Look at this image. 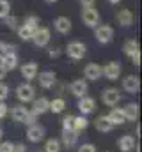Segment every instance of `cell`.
Instances as JSON below:
<instances>
[{"label":"cell","instance_id":"cell-1","mask_svg":"<svg viewBox=\"0 0 142 152\" xmlns=\"http://www.w3.org/2000/svg\"><path fill=\"white\" fill-rule=\"evenodd\" d=\"M16 97H18V101L23 103V104L32 103L36 99V88L29 83V81H27V83H20V85L16 87Z\"/></svg>","mask_w":142,"mask_h":152},{"label":"cell","instance_id":"cell-2","mask_svg":"<svg viewBox=\"0 0 142 152\" xmlns=\"http://www.w3.org/2000/svg\"><path fill=\"white\" fill-rule=\"evenodd\" d=\"M100 20H101L100 18V12H98V9H94V5L82 9V21H84L85 27L94 28L96 25H100Z\"/></svg>","mask_w":142,"mask_h":152},{"label":"cell","instance_id":"cell-3","mask_svg":"<svg viewBox=\"0 0 142 152\" xmlns=\"http://www.w3.org/2000/svg\"><path fill=\"white\" fill-rule=\"evenodd\" d=\"M94 37H96L98 42H101V44H108L114 39V28L110 25L100 23V25L94 27Z\"/></svg>","mask_w":142,"mask_h":152},{"label":"cell","instance_id":"cell-4","mask_svg":"<svg viewBox=\"0 0 142 152\" xmlns=\"http://www.w3.org/2000/svg\"><path fill=\"white\" fill-rule=\"evenodd\" d=\"M66 53H68V57L73 58V60H82L85 57V53H87V48L80 41H71V42H68V46H66Z\"/></svg>","mask_w":142,"mask_h":152},{"label":"cell","instance_id":"cell-5","mask_svg":"<svg viewBox=\"0 0 142 152\" xmlns=\"http://www.w3.org/2000/svg\"><path fill=\"white\" fill-rule=\"evenodd\" d=\"M121 71H123V66H121V62H119V60H112V62H108L106 66H103V67H101V73H103V76H105L106 80H110V81L119 80Z\"/></svg>","mask_w":142,"mask_h":152},{"label":"cell","instance_id":"cell-6","mask_svg":"<svg viewBox=\"0 0 142 152\" xmlns=\"http://www.w3.org/2000/svg\"><path fill=\"white\" fill-rule=\"evenodd\" d=\"M50 39H52V32H50L48 27H37L34 37H32V42L37 48H44V46H48Z\"/></svg>","mask_w":142,"mask_h":152},{"label":"cell","instance_id":"cell-7","mask_svg":"<svg viewBox=\"0 0 142 152\" xmlns=\"http://www.w3.org/2000/svg\"><path fill=\"white\" fill-rule=\"evenodd\" d=\"M36 78H39V80H37V81H39V87L44 88V90L53 88L55 83H57V75H55L53 71H43V73H37Z\"/></svg>","mask_w":142,"mask_h":152},{"label":"cell","instance_id":"cell-8","mask_svg":"<svg viewBox=\"0 0 142 152\" xmlns=\"http://www.w3.org/2000/svg\"><path fill=\"white\" fill-rule=\"evenodd\" d=\"M101 101H103L105 106L114 108V106L121 101V92H119L117 88H105L103 94H101Z\"/></svg>","mask_w":142,"mask_h":152},{"label":"cell","instance_id":"cell-9","mask_svg":"<svg viewBox=\"0 0 142 152\" xmlns=\"http://www.w3.org/2000/svg\"><path fill=\"white\" fill-rule=\"evenodd\" d=\"M44 134H46V131H44V127L39 126V124H30L29 129H27V138H29V142H32V143L43 142V140H44Z\"/></svg>","mask_w":142,"mask_h":152},{"label":"cell","instance_id":"cell-10","mask_svg":"<svg viewBox=\"0 0 142 152\" xmlns=\"http://www.w3.org/2000/svg\"><path fill=\"white\" fill-rule=\"evenodd\" d=\"M101 76H103L101 66L96 64V62H91V64H87V66L84 67V78L89 80V81H98Z\"/></svg>","mask_w":142,"mask_h":152},{"label":"cell","instance_id":"cell-11","mask_svg":"<svg viewBox=\"0 0 142 152\" xmlns=\"http://www.w3.org/2000/svg\"><path fill=\"white\" fill-rule=\"evenodd\" d=\"M78 110H80V115H91L94 110H96V101L89 96H84L78 99Z\"/></svg>","mask_w":142,"mask_h":152},{"label":"cell","instance_id":"cell-12","mask_svg":"<svg viewBox=\"0 0 142 152\" xmlns=\"http://www.w3.org/2000/svg\"><path fill=\"white\" fill-rule=\"evenodd\" d=\"M87 90H89V85H87V80H75L70 85V92L75 97H84L87 96Z\"/></svg>","mask_w":142,"mask_h":152},{"label":"cell","instance_id":"cell-13","mask_svg":"<svg viewBox=\"0 0 142 152\" xmlns=\"http://www.w3.org/2000/svg\"><path fill=\"white\" fill-rule=\"evenodd\" d=\"M29 115H30V110L25 108V104H16V106H13V110H11L13 120H14V122H20V124H25L27 118H29Z\"/></svg>","mask_w":142,"mask_h":152},{"label":"cell","instance_id":"cell-14","mask_svg":"<svg viewBox=\"0 0 142 152\" xmlns=\"http://www.w3.org/2000/svg\"><path fill=\"white\" fill-rule=\"evenodd\" d=\"M123 88H124V92H128V94H137L139 88H141V80H139V76H135V75L126 76V78L123 80Z\"/></svg>","mask_w":142,"mask_h":152},{"label":"cell","instance_id":"cell-15","mask_svg":"<svg viewBox=\"0 0 142 152\" xmlns=\"http://www.w3.org/2000/svg\"><path fill=\"white\" fill-rule=\"evenodd\" d=\"M71 20L68 18V16H57L55 20H53V28L59 32V34H70L71 32Z\"/></svg>","mask_w":142,"mask_h":152},{"label":"cell","instance_id":"cell-16","mask_svg":"<svg viewBox=\"0 0 142 152\" xmlns=\"http://www.w3.org/2000/svg\"><path fill=\"white\" fill-rule=\"evenodd\" d=\"M50 108V99L46 97H39V99H34L32 101V108H30V113H34L36 117L39 115H44Z\"/></svg>","mask_w":142,"mask_h":152},{"label":"cell","instance_id":"cell-17","mask_svg":"<svg viewBox=\"0 0 142 152\" xmlns=\"http://www.w3.org/2000/svg\"><path fill=\"white\" fill-rule=\"evenodd\" d=\"M20 73H21V76H23L27 81H30V80H34L36 76H37L39 67H37V64H36V62H27V64L20 66Z\"/></svg>","mask_w":142,"mask_h":152},{"label":"cell","instance_id":"cell-18","mask_svg":"<svg viewBox=\"0 0 142 152\" xmlns=\"http://www.w3.org/2000/svg\"><path fill=\"white\" fill-rule=\"evenodd\" d=\"M0 64L5 67V71H7V73H9V71H13V69H16V67H18V64H20L18 53H16V51H9V53L0 60Z\"/></svg>","mask_w":142,"mask_h":152},{"label":"cell","instance_id":"cell-19","mask_svg":"<svg viewBox=\"0 0 142 152\" xmlns=\"http://www.w3.org/2000/svg\"><path fill=\"white\" fill-rule=\"evenodd\" d=\"M115 18H117V23H119L121 27H130V25H133V21H135V16H133V12H132L130 9H121V11L115 14Z\"/></svg>","mask_w":142,"mask_h":152},{"label":"cell","instance_id":"cell-20","mask_svg":"<svg viewBox=\"0 0 142 152\" xmlns=\"http://www.w3.org/2000/svg\"><path fill=\"white\" fill-rule=\"evenodd\" d=\"M36 30H37V27H30V25H25V23H21V25L16 28L18 37L21 39V41H32Z\"/></svg>","mask_w":142,"mask_h":152},{"label":"cell","instance_id":"cell-21","mask_svg":"<svg viewBox=\"0 0 142 152\" xmlns=\"http://www.w3.org/2000/svg\"><path fill=\"white\" fill-rule=\"evenodd\" d=\"M117 147L121 152H130L135 149V138L130 136V134H123L119 140H117Z\"/></svg>","mask_w":142,"mask_h":152},{"label":"cell","instance_id":"cell-22","mask_svg":"<svg viewBox=\"0 0 142 152\" xmlns=\"http://www.w3.org/2000/svg\"><path fill=\"white\" fill-rule=\"evenodd\" d=\"M76 140H78V133H75L73 129H62V145L64 147H75L76 145Z\"/></svg>","mask_w":142,"mask_h":152},{"label":"cell","instance_id":"cell-23","mask_svg":"<svg viewBox=\"0 0 142 152\" xmlns=\"http://www.w3.org/2000/svg\"><path fill=\"white\" fill-rule=\"evenodd\" d=\"M106 117H108V120H110L114 126H123V124L126 122V117L123 113V108H112L110 113L106 115Z\"/></svg>","mask_w":142,"mask_h":152},{"label":"cell","instance_id":"cell-24","mask_svg":"<svg viewBox=\"0 0 142 152\" xmlns=\"http://www.w3.org/2000/svg\"><path fill=\"white\" fill-rule=\"evenodd\" d=\"M94 126H96V129L100 131V133H110L115 126L108 120V117L106 115H101V117H98L96 118V122H94Z\"/></svg>","mask_w":142,"mask_h":152},{"label":"cell","instance_id":"cell-25","mask_svg":"<svg viewBox=\"0 0 142 152\" xmlns=\"http://www.w3.org/2000/svg\"><path fill=\"white\" fill-rule=\"evenodd\" d=\"M123 113L126 117V120L135 122V120L139 118V104H137V103H128V104L123 108Z\"/></svg>","mask_w":142,"mask_h":152},{"label":"cell","instance_id":"cell-26","mask_svg":"<svg viewBox=\"0 0 142 152\" xmlns=\"http://www.w3.org/2000/svg\"><path fill=\"white\" fill-rule=\"evenodd\" d=\"M87 126H89V120H87V117L85 115H78V117H73V131L75 133H82V131H85L87 129Z\"/></svg>","mask_w":142,"mask_h":152},{"label":"cell","instance_id":"cell-27","mask_svg":"<svg viewBox=\"0 0 142 152\" xmlns=\"http://www.w3.org/2000/svg\"><path fill=\"white\" fill-rule=\"evenodd\" d=\"M123 51H124V55H126V57H132V55H135L137 51H141V48H139V42H137L135 39H128V41L123 44Z\"/></svg>","mask_w":142,"mask_h":152},{"label":"cell","instance_id":"cell-28","mask_svg":"<svg viewBox=\"0 0 142 152\" xmlns=\"http://www.w3.org/2000/svg\"><path fill=\"white\" fill-rule=\"evenodd\" d=\"M64 110H66V101H64L62 97H55V99L50 101L48 112H52V113H62Z\"/></svg>","mask_w":142,"mask_h":152},{"label":"cell","instance_id":"cell-29","mask_svg":"<svg viewBox=\"0 0 142 152\" xmlns=\"http://www.w3.org/2000/svg\"><path fill=\"white\" fill-rule=\"evenodd\" d=\"M43 152H61V142L55 140V138H50L44 143V151Z\"/></svg>","mask_w":142,"mask_h":152},{"label":"cell","instance_id":"cell-30","mask_svg":"<svg viewBox=\"0 0 142 152\" xmlns=\"http://www.w3.org/2000/svg\"><path fill=\"white\" fill-rule=\"evenodd\" d=\"M9 14H11V4H9V0H0V20H4Z\"/></svg>","mask_w":142,"mask_h":152},{"label":"cell","instance_id":"cell-31","mask_svg":"<svg viewBox=\"0 0 142 152\" xmlns=\"http://www.w3.org/2000/svg\"><path fill=\"white\" fill-rule=\"evenodd\" d=\"M9 51H16V46H13V44H7V42L0 41V60H2Z\"/></svg>","mask_w":142,"mask_h":152},{"label":"cell","instance_id":"cell-32","mask_svg":"<svg viewBox=\"0 0 142 152\" xmlns=\"http://www.w3.org/2000/svg\"><path fill=\"white\" fill-rule=\"evenodd\" d=\"M4 23H5L9 28H13V30H16V28L20 27V25H18V18H16V16H11V14L4 18Z\"/></svg>","mask_w":142,"mask_h":152},{"label":"cell","instance_id":"cell-33","mask_svg":"<svg viewBox=\"0 0 142 152\" xmlns=\"http://www.w3.org/2000/svg\"><path fill=\"white\" fill-rule=\"evenodd\" d=\"M23 23L25 25H30V27H39V18L36 14H29V16H25Z\"/></svg>","mask_w":142,"mask_h":152},{"label":"cell","instance_id":"cell-34","mask_svg":"<svg viewBox=\"0 0 142 152\" xmlns=\"http://www.w3.org/2000/svg\"><path fill=\"white\" fill-rule=\"evenodd\" d=\"M7 96H9V87H7L5 83L0 81V101H5Z\"/></svg>","mask_w":142,"mask_h":152},{"label":"cell","instance_id":"cell-35","mask_svg":"<svg viewBox=\"0 0 142 152\" xmlns=\"http://www.w3.org/2000/svg\"><path fill=\"white\" fill-rule=\"evenodd\" d=\"M62 129H73V115H66L62 118Z\"/></svg>","mask_w":142,"mask_h":152},{"label":"cell","instance_id":"cell-36","mask_svg":"<svg viewBox=\"0 0 142 152\" xmlns=\"http://www.w3.org/2000/svg\"><path fill=\"white\" fill-rule=\"evenodd\" d=\"M0 152H14V143H11V142H2V143H0Z\"/></svg>","mask_w":142,"mask_h":152},{"label":"cell","instance_id":"cell-37","mask_svg":"<svg viewBox=\"0 0 142 152\" xmlns=\"http://www.w3.org/2000/svg\"><path fill=\"white\" fill-rule=\"evenodd\" d=\"M78 152H96V147L92 143H82L78 147Z\"/></svg>","mask_w":142,"mask_h":152},{"label":"cell","instance_id":"cell-38","mask_svg":"<svg viewBox=\"0 0 142 152\" xmlns=\"http://www.w3.org/2000/svg\"><path fill=\"white\" fill-rule=\"evenodd\" d=\"M9 113V106L5 104V101H0V118H5Z\"/></svg>","mask_w":142,"mask_h":152},{"label":"cell","instance_id":"cell-39","mask_svg":"<svg viewBox=\"0 0 142 152\" xmlns=\"http://www.w3.org/2000/svg\"><path fill=\"white\" fill-rule=\"evenodd\" d=\"M130 58H132V62H133V66H137V67L141 66V51H137V53H135V55H132Z\"/></svg>","mask_w":142,"mask_h":152},{"label":"cell","instance_id":"cell-40","mask_svg":"<svg viewBox=\"0 0 142 152\" xmlns=\"http://www.w3.org/2000/svg\"><path fill=\"white\" fill-rule=\"evenodd\" d=\"M50 58H57L59 55H61V48H50Z\"/></svg>","mask_w":142,"mask_h":152},{"label":"cell","instance_id":"cell-41","mask_svg":"<svg viewBox=\"0 0 142 152\" xmlns=\"http://www.w3.org/2000/svg\"><path fill=\"white\" fill-rule=\"evenodd\" d=\"M78 2L82 4V7H91V5L96 4V0H78Z\"/></svg>","mask_w":142,"mask_h":152},{"label":"cell","instance_id":"cell-42","mask_svg":"<svg viewBox=\"0 0 142 152\" xmlns=\"http://www.w3.org/2000/svg\"><path fill=\"white\" fill-rule=\"evenodd\" d=\"M5 75H7V71H5V67L0 64V80H4V78H5Z\"/></svg>","mask_w":142,"mask_h":152},{"label":"cell","instance_id":"cell-43","mask_svg":"<svg viewBox=\"0 0 142 152\" xmlns=\"http://www.w3.org/2000/svg\"><path fill=\"white\" fill-rule=\"evenodd\" d=\"M106 2H108V4H112V5H117V4H121L123 0H106Z\"/></svg>","mask_w":142,"mask_h":152},{"label":"cell","instance_id":"cell-44","mask_svg":"<svg viewBox=\"0 0 142 152\" xmlns=\"http://www.w3.org/2000/svg\"><path fill=\"white\" fill-rule=\"evenodd\" d=\"M46 4H55V2H59V0H44Z\"/></svg>","mask_w":142,"mask_h":152},{"label":"cell","instance_id":"cell-45","mask_svg":"<svg viewBox=\"0 0 142 152\" xmlns=\"http://www.w3.org/2000/svg\"><path fill=\"white\" fill-rule=\"evenodd\" d=\"M0 140H2V129H0Z\"/></svg>","mask_w":142,"mask_h":152}]
</instances>
